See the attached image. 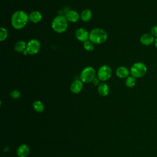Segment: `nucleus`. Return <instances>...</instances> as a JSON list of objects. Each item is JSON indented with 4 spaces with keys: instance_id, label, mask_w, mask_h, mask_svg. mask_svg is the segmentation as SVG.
I'll return each instance as SVG.
<instances>
[{
    "instance_id": "nucleus-14",
    "label": "nucleus",
    "mask_w": 157,
    "mask_h": 157,
    "mask_svg": "<svg viewBox=\"0 0 157 157\" xmlns=\"http://www.w3.org/2000/svg\"><path fill=\"white\" fill-rule=\"evenodd\" d=\"M42 15L39 11H33L29 15V19L33 23H36L41 21Z\"/></svg>"
},
{
    "instance_id": "nucleus-17",
    "label": "nucleus",
    "mask_w": 157,
    "mask_h": 157,
    "mask_svg": "<svg viewBox=\"0 0 157 157\" xmlns=\"http://www.w3.org/2000/svg\"><path fill=\"white\" fill-rule=\"evenodd\" d=\"M80 17H81V19L82 20V21H83L85 22H87V21H90L92 17L91 11L90 9L83 10L81 13Z\"/></svg>"
},
{
    "instance_id": "nucleus-1",
    "label": "nucleus",
    "mask_w": 157,
    "mask_h": 157,
    "mask_svg": "<svg viewBox=\"0 0 157 157\" xmlns=\"http://www.w3.org/2000/svg\"><path fill=\"white\" fill-rule=\"evenodd\" d=\"M29 15L23 11H15L11 17V24L15 29H21L23 28L29 20Z\"/></svg>"
},
{
    "instance_id": "nucleus-3",
    "label": "nucleus",
    "mask_w": 157,
    "mask_h": 157,
    "mask_svg": "<svg viewBox=\"0 0 157 157\" xmlns=\"http://www.w3.org/2000/svg\"><path fill=\"white\" fill-rule=\"evenodd\" d=\"M68 26L67 20L63 15L56 16L52 21V29L58 33H63L66 31Z\"/></svg>"
},
{
    "instance_id": "nucleus-9",
    "label": "nucleus",
    "mask_w": 157,
    "mask_h": 157,
    "mask_svg": "<svg viewBox=\"0 0 157 157\" xmlns=\"http://www.w3.org/2000/svg\"><path fill=\"white\" fill-rule=\"evenodd\" d=\"M155 37L150 33H144L140 37V42L143 45L148 46L155 42Z\"/></svg>"
},
{
    "instance_id": "nucleus-24",
    "label": "nucleus",
    "mask_w": 157,
    "mask_h": 157,
    "mask_svg": "<svg viewBox=\"0 0 157 157\" xmlns=\"http://www.w3.org/2000/svg\"><path fill=\"white\" fill-rule=\"evenodd\" d=\"M98 83H99V80H98L97 78H94V79L93 80V83H94V85H97Z\"/></svg>"
},
{
    "instance_id": "nucleus-11",
    "label": "nucleus",
    "mask_w": 157,
    "mask_h": 157,
    "mask_svg": "<svg viewBox=\"0 0 157 157\" xmlns=\"http://www.w3.org/2000/svg\"><path fill=\"white\" fill-rule=\"evenodd\" d=\"M83 88V82L81 80H75L71 85V91L73 93H80Z\"/></svg>"
},
{
    "instance_id": "nucleus-13",
    "label": "nucleus",
    "mask_w": 157,
    "mask_h": 157,
    "mask_svg": "<svg viewBox=\"0 0 157 157\" xmlns=\"http://www.w3.org/2000/svg\"><path fill=\"white\" fill-rule=\"evenodd\" d=\"M29 153V148L26 144L20 145L17 150V155L19 157H26Z\"/></svg>"
},
{
    "instance_id": "nucleus-20",
    "label": "nucleus",
    "mask_w": 157,
    "mask_h": 157,
    "mask_svg": "<svg viewBox=\"0 0 157 157\" xmlns=\"http://www.w3.org/2000/svg\"><path fill=\"white\" fill-rule=\"evenodd\" d=\"M83 47L86 50L90 52L94 49V44L91 42L90 40H86L83 42Z\"/></svg>"
},
{
    "instance_id": "nucleus-23",
    "label": "nucleus",
    "mask_w": 157,
    "mask_h": 157,
    "mask_svg": "<svg viewBox=\"0 0 157 157\" xmlns=\"http://www.w3.org/2000/svg\"><path fill=\"white\" fill-rule=\"evenodd\" d=\"M150 34L155 38L157 37V25L153 26L150 29Z\"/></svg>"
},
{
    "instance_id": "nucleus-8",
    "label": "nucleus",
    "mask_w": 157,
    "mask_h": 157,
    "mask_svg": "<svg viewBox=\"0 0 157 157\" xmlns=\"http://www.w3.org/2000/svg\"><path fill=\"white\" fill-rule=\"evenodd\" d=\"M75 37L76 38L81 41V42H85L86 40H88V38H89V35L90 34H88V32L87 31V30H86L85 29L83 28H80L78 29H77L75 31Z\"/></svg>"
},
{
    "instance_id": "nucleus-16",
    "label": "nucleus",
    "mask_w": 157,
    "mask_h": 157,
    "mask_svg": "<svg viewBox=\"0 0 157 157\" xmlns=\"http://www.w3.org/2000/svg\"><path fill=\"white\" fill-rule=\"evenodd\" d=\"M26 44L23 40L17 41L14 45L15 50L18 53L23 52L26 50Z\"/></svg>"
},
{
    "instance_id": "nucleus-5",
    "label": "nucleus",
    "mask_w": 157,
    "mask_h": 157,
    "mask_svg": "<svg viewBox=\"0 0 157 157\" xmlns=\"http://www.w3.org/2000/svg\"><path fill=\"white\" fill-rule=\"evenodd\" d=\"M95 70L91 66L85 67L80 74V80L83 83H90L94 79Z\"/></svg>"
},
{
    "instance_id": "nucleus-2",
    "label": "nucleus",
    "mask_w": 157,
    "mask_h": 157,
    "mask_svg": "<svg viewBox=\"0 0 157 157\" xmlns=\"http://www.w3.org/2000/svg\"><path fill=\"white\" fill-rule=\"evenodd\" d=\"M107 37V32L102 28H94L92 29L89 35L90 40L95 44H101L105 42Z\"/></svg>"
},
{
    "instance_id": "nucleus-25",
    "label": "nucleus",
    "mask_w": 157,
    "mask_h": 157,
    "mask_svg": "<svg viewBox=\"0 0 157 157\" xmlns=\"http://www.w3.org/2000/svg\"><path fill=\"white\" fill-rule=\"evenodd\" d=\"M155 46L156 47V48H157V37L155 38Z\"/></svg>"
},
{
    "instance_id": "nucleus-7",
    "label": "nucleus",
    "mask_w": 157,
    "mask_h": 157,
    "mask_svg": "<svg viewBox=\"0 0 157 157\" xmlns=\"http://www.w3.org/2000/svg\"><path fill=\"white\" fill-rule=\"evenodd\" d=\"M112 75V69L107 65L101 66L98 72V78L101 81H106L110 78Z\"/></svg>"
},
{
    "instance_id": "nucleus-15",
    "label": "nucleus",
    "mask_w": 157,
    "mask_h": 157,
    "mask_svg": "<svg viewBox=\"0 0 157 157\" xmlns=\"http://www.w3.org/2000/svg\"><path fill=\"white\" fill-rule=\"evenodd\" d=\"M98 91L100 95L102 96H105L109 93V87L105 83L102 82L98 85Z\"/></svg>"
},
{
    "instance_id": "nucleus-4",
    "label": "nucleus",
    "mask_w": 157,
    "mask_h": 157,
    "mask_svg": "<svg viewBox=\"0 0 157 157\" xmlns=\"http://www.w3.org/2000/svg\"><path fill=\"white\" fill-rule=\"evenodd\" d=\"M147 71L146 65L142 62L134 63L130 69V73L135 78H141L144 77Z\"/></svg>"
},
{
    "instance_id": "nucleus-21",
    "label": "nucleus",
    "mask_w": 157,
    "mask_h": 157,
    "mask_svg": "<svg viewBox=\"0 0 157 157\" xmlns=\"http://www.w3.org/2000/svg\"><path fill=\"white\" fill-rule=\"evenodd\" d=\"M7 36H8V33L7 29L3 27H1L0 28V40L1 42L7 38Z\"/></svg>"
},
{
    "instance_id": "nucleus-12",
    "label": "nucleus",
    "mask_w": 157,
    "mask_h": 157,
    "mask_svg": "<svg viewBox=\"0 0 157 157\" xmlns=\"http://www.w3.org/2000/svg\"><path fill=\"white\" fill-rule=\"evenodd\" d=\"M66 17L67 21L72 23H75L79 19V14L75 10H70L66 13Z\"/></svg>"
},
{
    "instance_id": "nucleus-22",
    "label": "nucleus",
    "mask_w": 157,
    "mask_h": 157,
    "mask_svg": "<svg viewBox=\"0 0 157 157\" xmlns=\"http://www.w3.org/2000/svg\"><path fill=\"white\" fill-rule=\"evenodd\" d=\"M10 96L13 99H17L20 96V93L18 90H13L10 93Z\"/></svg>"
},
{
    "instance_id": "nucleus-19",
    "label": "nucleus",
    "mask_w": 157,
    "mask_h": 157,
    "mask_svg": "<svg viewBox=\"0 0 157 157\" xmlns=\"http://www.w3.org/2000/svg\"><path fill=\"white\" fill-rule=\"evenodd\" d=\"M136 78L133 76H129L126 78L125 81L126 85L129 88H132L136 85Z\"/></svg>"
},
{
    "instance_id": "nucleus-6",
    "label": "nucleus",
    "mask_w": 157,
    "mask_h": 157,
    "mask_svg": "<svg viewBox=\"0 0 157 157\" xmlns=\"http://www.w3.org/2000/svg\"><path fill=\"white\" fill-rule=\"evenodd\" d=\"M40 48V44L37 39H33L26 44V48L28 53L29 55H35L37 53Z\"/></svg>"
},
{
    "instance_id": "nucleus-10",
    "label": "nucleus",
    "mask_w": 157,
    "mask_h": 157,
    "mask_svg": "<svg viewBox=\"0 0 157 157\" xmlns=\"http://www.w3.org/2000/svg\"><path fill=\"white\" fill-rule=\"evenodd\" d=\"M130 71L125 66H120L116 70V75L121 78H124L129 77Z\"/></svg>"
},
{
    "instance_id": "nucleus-18",
    "label": "nucleus",
    "mask_w": 157,
    "mask_h": 157,
    "mask_svg": "<svg viewBox=\"0 0 157 157\" xmlns=\"http://www.w3.org/2000/svg\"><path fill=\"white\" fill-rule=\"evenodd\" d=\"M33 106L34 109L38 112H42L44 110V105L40 101H36L34 102Z\"/></svg>"
}]
</instances>
